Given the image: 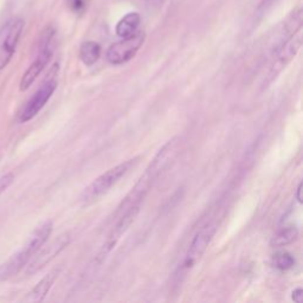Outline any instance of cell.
I'll use <instances>...</instances> for the list:
<instances>
[{"instance_id": "obj_1", "label": "cell", "mask_w": 303, "mask_h": 303, "mask_svg": "<svg viewBox=\"0 0 303 303\" xmlns=\"http://www.w3.org/2000/svg\"><path fill=\"white\" fill-rule=\"evenodd\" d=\"M177 150H178V139L177 138L167 141L160 148L145 170L144 174L139 178L138 182L134 185L130 192L122 200L121 205L117 207V211L115 212L116 218L129 211L130 208L141 206V202L145 200L146 196L150 193L159 177L170 167L173 160L176 159Z\"/></svg>"}, {"instance_id": "obj_2", "label": "cell", "mask_w": 303, "mask_h": 303, "mask_svg": "<svg viewBox=\"0 0 303 303\" xmlns=\"http://www.w3.org/2000/svg\"><path fill=\"white\" fill-rule=\"evenodd\" d=\"M136 160L138 159H130L121 162V164L105 171L101 176L97 177L95 180H93L81 193V197H79L81 206H89V205L94 204L100 198L105 196L120 180L124 178L126 174L129 172L130 168L136 164Z\"/></svg>"}, {"instance_id": "obj_3", "label": "cell", "mask_w": 303, "mask_h": 303, "mask_svg": "<svg viewBox=\"0 0 303 303\" xmlns=\"http://www.w3.org/2000/svg\"><path fill=\"white\" fill-rule=\"evenodd\" d=\"M302 32L300 30L299 32L291 36L289 39H287L278 48L275 49V52H274L273 58H271L270 64H269L268 71L265 74L264 79H263V88H267L270 83H273L274 79H276V77L295 58L302 47Z\"/></svg>"}, {"instance_id": "obj_4", "label": "cell", "mask_w": 303, "mask_h": 303, "mask_svg": "<svg viewBox=\"0 0 303 303\" xmlns=\"http://www.w3.org/2000/svg\"><path fill=\"white\" fill-rule=\"evenodd\" d=\"M53 36H55V31L52 28H48L44 32V35H43L38 55H37L35 61L31 63V65L27 68V70L25 71V74L22 77L21 85H19V89L22 91L27 90L32 85V83L36 81L37 77L41 75L42 71L44 70L48 63L50 62L51 57L53 55Z\"/></svg>"}, {"instance_id": "obj_5", "label": "cell", "mask_w": 303, "mask_h": 303, "mask_svg": "<svg viewBox=\"0 0 303 303\" xmlns=\"http://www.w3.org/2000/svg\"><path fill=\"white\" fill-rule=\"evenodd\" d=\"M25 22L21 18L11 19L0 28V70L10 63L24 30Z\"/></svg>"}, {"instance_id": "obj_6", "label": "cell", "mask_w": 303, "mask_h": 303, "mask_svg": "<svg viewBox=\"0 0 303 303\" xmlns=\"http://www.w3.org/2000/svg\"><path fill=\"white\" fill-rule=\"evenodd\" d=\"M145 43V33L135 32L129 37L122 38L108 48L105 58L113 65H121L135 57L140 48Z\"/></svg>"}, {"instance_id": "obj_7", "label": "cell", "mask_w": 303, "mask_h": 303, "mask_svg": "<svg viewBox=\"0 0 303 303\" xmlns=\"http://www.w3.org/2000/svg\"><path fill=\"white\" fill-rule=\"evenodd\" d=\"M140 207H133L130 208L129 211H127V212L122 214V216H120L119 221L115 225H114V227L111 228V231L108 234L107 239H105L103 247H102L101 251L99 252V255L96 256V263L97 264H102L105 258H107L108 255L111 252V251L115 249V247L117 244H119V242L121 241L122 237L125 236V233L127 232L128 230H129L130 225L133 224L134 221L136 219V217H138V214L140 212Z\"/></svg>"}, {"instance_id": "obj_8", "label": "cell", "mask_w": 303, "mask_h": 303, "mask_svg": "<svg viewBox=\"0 0 303 303\" xmlns=\"http://www.w3.org/2000/svg\"><path fill=\"white\" fill-rule=\"evenodd\" d=\"M70 242H71L70 233H63L59 234V236L53 239L51 243H49L47 247L43 245V247L38 250V252L32 257V261L27 263V269H26L27 275H33V274L42 270L45 265L49 264L52 259H55L56 257L70 244Z\"/></svg>"}, {"instance_id": "obj_9", "label": "cell", "mask_w": 303, "mask_h": 303, "mask_svg": "<svg viewBox=\"0 0 303 303\" xmlns=\"http://www.w3.org/2000/svg\"><path fill=\"white\" fill-rule=\"evenodd\" d=\"M216 231L217 225L213 224V223H208L196 233L190 247L187 249L184 262H182V269L184 270H191L200 261L205 251L207 250L211 241L213 239Z\"/></svg>"}, {"instance_id": "obj_10", "label": "cell", "mask_w": 303, "mask_h": 303, "mask_svg": "<svg viewBox=\"0 0 303 303\" xmlns=\"http://www.w3.org/2000/svg\"><path fill=\"white\" fill-rule=\"evenodd\" d=\"M52 228H53L52 222L51 221L44 222L30 234V237L27 238L24 247H23L19 251H17L14 255H12L22 267L27 265V263L31 261V258L38 252L39 249H41L43 245H45L49 237H50L51 233H52Z\"/></svg>"}, {"instance_id": "obj_11", "label": "cell", "mask_w": 303, "mask_h": 303, "mask_svg": "<svg viewBox=\"0 0 303 303\" xmlns=\"http://www.w3.org/2000/svg\"><path fill=\"white\" fill-rule=\"evenodd\" d=\"M57 88V82L55 78H49L45 81L41 87L37 89V91L31 96V99L24 105L23 110L19 114V122L24 124V122L30 121L35 117L37 114L41 111L45 104L48 103L49 100L53 95Z\"/></svg>"}, {"instance_id": "obj_12", "label": "cell", "mask_w": 303, "mask_h": 303, "mask_svg": "<svg viewBox=\"0 0 303 303\" xmlns=\"http://www.w3.org/2000/svg\"><path fill=\"white\" fill-rule=\"evenodd\" d=\"M61 274V269L55 268L53 270H51L48 275H45L43 278L39 281L35 287L32 288V290L27 294V296L25 297V301L27 302H41L47 297V295L52 288L53 283L56 282V279L58 278V275Z\"/></svg>"}, {"instance_id": "obj_13", "label": "cell", "mask_w": 303, "mask_h": 303, "mask_svg": "<svg viewBox=\"0 0 303 303\" xmlns=\"http://www.w3.org/2000/svg\"><path fill=\"white\" fill-rule=\"evenodd\" d=\"M141 24V17L138 12H129L120 19L116 24L115 32L120 38H126L138 32V28Z\"/></svg>"}, {"instance_id": "obj_14", "label": "cell", "mask_w": 303, "mask_h": 303, "mask_svg": "<svg viewBox=\"0 0 303 303\" xmlns=\"http://www.w3.org/2000/svg\"><path fill=\"white\" fill-rule=\"evenodd\" d=\"M101 57V47L99 43L93 41L84 42L79 48V58L87 67H91Z\"/></svg>"}, {"instance_id": "obj_15", "label": "cell", "mask_w": 303, "mask_h": 303, "mask_svg": "<svg viewBox=\"0 0 303 303\" xmlns=\"http://www.w3.org/2000/svg\"><path fill=\"white\" fill-rule=\"evenodd\" d=\"M297 238H299V228L295 227H284L274 234L270 241V245L273 248L287 247V245L295 242Z\"/></svg>"}, {"instance_id": "obj_16", "label": "cell", "mask_w": 303, "mask_h": 303, "mask_svg": "<svg viewBox=\"0 0 303 303\" xmlns=\"http://www.w3.org/2000/svg\"><path fill=\"white\" fill-rule=\"evenodd\" d=\"M295 263H296L295 257L291 255V253L287 252V251L277 252L276 255H274V258H273L274 267L281 271L290 270V269L295 265Z\"/></svg>"}, {"instance_id": "obj_17", "label": "cell", "mask_w": 303, "mask_h": 303, "mask_svg": "<svg viewBox=\"0 0 303 303\" xmlns=\"http://www.w3.org/2000/svg\"><path fill=\"white\" fill-rule=\"evenodd\" d=\"M13 180H14V176L12 173H7L0 178V196H1V194L11 186Z\"/></svg>"}, {"instance_id": "obj_18", "label": "cell", "mask_w": 303, "mask_h": 303, "mask_svg": "<svg viewBox=\"0 0 303 303\" xmlns=\"http://www.w3.org/2000/svg\"><path fill=\"white\" fill-rule=\"evenodd\" d=\"M278 1V0H261L258 4V6H257V11L258 12H263V11H267L269 7L273 6L275 2Z\"/></svg>"}, {"instance_id": "obj_19", "label": "cell", "mask_w": 303, "mask_h": 303, "mask_svg": "<svg viewBox=\"0 0 303 303\" xmlns=\"http://www.w3.org/2000/svg\"><path fill=\"white\" fill-rule=\"evenodd\" d=\"M291 299H293L294 302L301 303L303 301V289H302V288H296V289L293 291V294H291Z\"/></svg>"}, {"instance_id": "obj_20", "label": "cell", "mask_w": 303, "mask_h": 303, "mask_svg": "<svg viewBox=\"0 0 303 303\" xmlns=\"http://www.w3.org/2000/svg\"><path fill=\"white\" fill-rule=\"evenodd\" d=\"M296 199H297V202L301 204L302 202V182H300L299 186H297L296 188Z\"/></svg>"}, {"instance_id": "obj_21", "label": "cell", "mask_w": 303, "mask_h": 303, "mask_svg": "<svg viewBox=\"0 0 303 303\" xmlns=\"http://www.w3.org/2000/svg\"><path fill=\"white\" fill-rule=\"evenodd\" d=\"M146 1L151 2V4H162L164 0H146Z\"/></svg>"}]
</instances>
